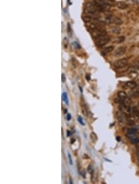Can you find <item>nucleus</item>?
Listing matches in <instances>:
<instances>
[{"label":"nucleus","instance_id":"nucleus-32","mask_svg":"<svg viewBox=\"0 0 139 184\" xmlns=\"http://www.w3.org/2000/svg\"><path fill=\"white\" fill-rule=\"evenodd\" d=\"M138 160H139V156L138 157Z\"/></svg>","mask_w":139,"mask_h":184},{"label":"nucleus","instance_id":"nucleus-31","mask_svg":"<svg viewBox=\"0 0 139 184\" xmlns=\"http://www.w3.org/2000/svg\"><path fill=\"white\" fill-rule=\"evenodd\" d=\"M66 112H67V110H66L65 109V110H64V113H66Z\"/></svg>","mask_w":139,"mask_h":184},{"label":"nucleus","instance_id":"nucleus-13","mask_svg":"<svg viewBox=\"0 0 139 184\" xmlns=\"http://www.w3.org/2000/svg\"><path fill=\"white\" fill-rule=\"evenodd\" d=\"M62 97L63 100L64 101V102H65L67 105H69V100H68V97H67V93L66 92L63 93V94H62Z\"/></svg>","mask_w":139,"mask_h":184},{"label":"nucleus","instance_id":"nucleus-25","mask_svg":"<svg viewBox=\"0 0 139 184\" xmlns=\"http://www.w3.org/2000/svg\"><path fill=\"white\" fill-rule=\"evenodd\" d=\"M137 156H139V147H138L137 149Z\"/></svg>","mask_w":139,"mask_h":184},{"label":"nucleus","instance_id":"nucleus-19","mask_svg":"<svg viewBox=\"0 0 139 184\" xmlns=\"http://www.w3.org/2000/svg\"><path fill=\"white\" fill-rule=\"evenodd\" d=\"M137 76V73L136 72H135V71H132L130 74V76L132 77V78H135V77H136Z\"/></svg>","mask_w":139,"mask_h":184},{"label":"nucleus","instance_id":"nucleus-17","mask_svg":"<svg viewBox=\"0 0 139 184\" xmlns=\"http://www.w3.org/2000/svg\"><path fill=\"white\" fill-rule=\"evenodd\" d=\"M88 172L89 173H90V174H92L93 172V167H92V165H89L88 167Z\"/></svg>","mask_w":139,"mask_h":184},{"label":"nucleus","instance_id":"nucleus-6","mask_svg":"<svg viewBox=\"0 0 139 184\" xmlns=\"http://www.w3.org/2000/svg\"><path fill=\"white\" fill-rule=\"evenodd\" d=\"M111 22L112 23L115 24L116 25H121L122 23V21L121 20V19H119L117 17H115V16H111Z\"/></svg>","mask_w":139,"mask_h":184},{"label":"nucleus","instance_id":"nucleus-14","mask_svg":"<svg viewBox=\"0 0 139 184\" xmlns=\"http://www.w3.org/2000/svg\"><path fill=\"white\" fill-rule=\"evenodd\" d=\"M130 141L133 144H137L139 143V138L137 137H133V138H130Z\"/></svg>","mask_w":139,"mask_h":184},{"label":"nucleus","instance_id":"nucleus-2","mask_svg":"<svg viewBox=\"0 0 139 184\" xmlns=\"http://www.w3.org/2000/svg\"><path fill=\"white\" fill-rule=\"evenodd\" d=\"M128 64V59L127 58H122V59H118L114 63V66L117 69H121L126 66Z\"/></svg>","mask_w":139,"mask_h":184},{"label":"nucleus","instance_id":"nucleus-28","mask_svg":"<svg viewBox=\"0 0 139 184\" xmlns=\"http://www.w3.org/2000/svg\"><path fill=\"white\" fill-rule=\"evenodd\" d=\"M75 141V139H74V138H73V139H72V141H71V143H74V141Z\"/></svg>","mask_w":139,"mask_h":184},{"label":"nucleus","instance_id":"nucleus-8","mask_svg":"<svg viewBox=\"0 0 139 184\" xmlns=\"http://www.w3.org/2000/svg\"><path fill=\"white\" fill-rule=\"evenodd\" d=\"M126 85L127 87L129 89H133L137 87V83L134 81H128L126 83Z\"/></svg>","mask_w":139,"mask_h":184},{"label":"nucleus","instance_id":"nucleus-24","mask_svg":"<svg viewBox=\"0 0 139 184\" xmlns=\"http://www.w3.org/2000/svg\"><path fill=\"white\" fill-rule=\"evenodd\" d=\"M85 78H86V79H87L88 80V81H89V80L90 79V76L89 75V74H87V75L85 76Z\"/></svg>","mask_w":139,"mask_h":184},{"label":"nucleus","instance_id":"nucleus-11","mask_svg":"<svg viewBox=\"0 0 139 184\" xmlns=\"http://www.w3.org/2000/svg\"><path fill=\"white\" fill-rule=\"evenodd\" d=\"M90 139H91V141L93 143H95L96 141H97V135H96L95 133H93V132H91V133H90Z\"/></svg>","mask_w":139,"mask_h":184},{"label":"nucleus","instance_id":"nucleus-20","mask_svg":"<svg viewBox=\"0 0 139 184\" xmlns=\"http://www.w3.org/2000/svg\"><path fill=\"white\" fill-rule=\"evenodd\" d=\"M68 158H69V162L70 164L71 165H73V160H72V158H71V156L69 153H68Z\"/></svg>","mask_w":139,"mask_h":184},{"label":"nucleus","instance_id":"nucleus-29","mask_svg":"<svg viewBox=\"0 0 139 184\" xmlns=\"http://www.w3.org/2000/svg\"><path fill=\"white\" fill-rule=\"evenodd\" d=\"M135 2L137 3L138 5H139V0H135Z\"/></svg>","mask_w":139,"mask_h":184},{"label":"nucleus","instance_id":"nucleus-21","mask_svg":"<svg viewBox=\"0 0 139 184\" xmlns=\"http://www.w3.org/2000/svg\"><path fill=\"white\" fill-rule=\"evenodd\" d=\"M67 29H68V33L69 36H71V28L70 27L69 24H68V27H67Z\"/></svg>","mask_w":139,"mask_h":184},{"label":"nucleus","instance_id":"nucleus-7","mask_svg":"<svg viewBox=\"0 0 139 184\" xmlns=\"http://www.w3.org/2000/svg\"><path fill=\"white\" fill-rule=\"evenodd\" d=\"M113 50H114V47H113V46H108V47H106L105 48H104V49L101 52V53H102V55L104 56V55H106V54H108V53L110 52L113 51Z\"/></svg>","mask_w":139,"mask_h":184},{"label":"nucleus","instance_id":"nucleus-22","mask_svg":"<svg viewBox=\"0 0 139 184\" xmlns=\"http://www.w3.org/2000/svg\"><path fill=\"white\" fill-rule=\"evenodd\" d=\"M61 79H62V83H64L66 81V76L64 75V74H62V76H61Z\"/></svg>","mask_w":139,"mask_h":184},{"label":"nucleus","instance_id":"nucleus-10","mask_svg":"<svg viewBox=\"0 0 139 184\" xmlns=\"http://www.w3.org/2000/svg\"><path fill=\"white\" fill-rule=\"evenodd\" d=\"M117 119H118V120L120 123H122V122H123L124 121V116H123V113H122L121 112L119 111V112H117Z\"/></svg>","mask_w":139,"mask_h":184},{"label":"nucleus","instance_id":"nucleus-18","mask_svg":"<svg viewBox=\"0 0 139 184\" xmlns=\"http://www.w3.org/2000/svg\"><path fill=\"white\" fill-rule=\"evenodd\" d=\"M78 121H79V123H80V124H81L82 125H85V124H84V121H83L82 118L81 117H78Z\"/></svg>","mask_w":139,"mask_h":184},{"label":"nucleus","instance_id":"nucleus-15","mask_svg":"<svg viewBox=\"0 0 139 184\" xmlns=\"http://www.w3.org/2000/svg\"><path fill=\"white\" fill-rule=\"evenodd\" d=\"M132 112H133V115H134V117H139V110L137 109V108H135V107L133 108Z\"/></svg>","mask_w":139,"mask_h":184},{"label":"nucleus","instance_id":"nucleus-9","mask_svg":"<svg viewBox=\"0 0 139 184\" xmlns=\"http://www.w3.org/2000/svg\"><path fill=\"white\" fill-rule=\"evenodd\" d=\"M116 6H117V7H118L119 9H126V8H127L128 7V5H127L126 3L122 1L117 2V4H116Z\"/></svg>","mask_w":139,"mask_h":184},{"label":"nucleus","instance_id":"nucleus-30","mask_svg":"<svg viewBox=\"0 0 139 184\" xmlns=\"http://www.w3.org/2000/svg\"><path fill=\"white\" fill-rule=\"evenodd\" d=\"M79 88H80V91H81V92H82V90L81 87H80V86H79Z\"/></svg>","mask_w":139,"mask_h":184},{"label":"nucleus","instance_id":"nucleus-23","mask_svg":"<svg viewBox=\"0 0 139 184\" xmlns=\"http://www.w3.org/2000/svg\"><path fill=\"white\" fill-rule=\"evenodd\" d=\"M67 120L68 121L71 120V115L70 113H67Z\"/></svg>","mask_w":139,"mask_h":184},{"label":"nucleus","instance_id":"nucleus-27","mask_svg":"<svg viewBox=\"0 0 139 184\" xmlns=\"http://www.w3.org/2000/svg\"><path fill=\"white\" fill-rule=\"evenodd\" d=\"M116 139H117V141H121V137H119V136H117V137H116Z\"/></svg>","mask_w":139,"mask_h":184},{"label":"nucleus","instance_id":"nucleus-3","mask_svg":"<svg viewBox=\"0 0 139 184\" xmlns=\"http://www.w3.org/2000/svg\"><path fill=\"white\" fill-rule=\"evenodd\" d=\"M90 32H91L92 37L93 38H95V39L97 38L98 37L100 36V35H106V31H105L103 27L98 28V29H95V30L90 31Z\"/></svg>","mask_w":139,"mask_h":184},{"label":"nucleus","instance_id":"nucleus-26","mask_svg":"<svg viewBox=\"0 0 139 184\" xmlns=\"http://www.w3.org/2000/svg\"><path fill=\"white\" fill-rule=\"evenodd\" d=\"M67 136H70L71 135V133L69 131H67Z\"/></svg>","mask_w":139,"mask_h":184},{"label":"nucleus","instance_id":"nucleus-5","mask_svg":"<svg viewBox=\"0 0 139 184\" xmlns=\"http://www.w3.org/2000/svg\"><path fill=\"white\" fill-rule=\"evenodd\" d=\"M137 131H138L137 129H133V128L129 129V130H128L127 133V136L129 138L135 137V136L137 134Z\"/></svg>","mask_w":139,"mask_h":184},{"label":"nucleus","instance_id":"nucleus-12","mask_svg":"<svg viewBox=\"0 0 139 184\" xmlns=\"http://www.w3.org/2000/svg\"><path fill=\"white\" fill-rule=\"evenodd\" d=\"M111 31L114 33H116V34H118L121 32V29L119 27H113L111 28Z\"/></svg>","mask_w":139,"mask_h":184},{"label":"nucleus","instance_id":"nucleus-4","mask_svg":"<svg viewBox=\"0 0 139 184\" xmlns=\"http://www.w3.org/2000/svg\"><path fill=\"white\" fill-rule=\"evenodd\" d=\"M126 47H124V46H120V47L117 48V49L115 50L114 55H115V56H116V57H120V56L123 55L124 54L126 53Z\"/></svg>","mask_w":139,"mask_h":184},{"label":"nucleus","instance_id":"nucleus-1","mask_svg":"<svg viewBox=\"0 0 139 184\" xmlns=\"http://www.w3.org/2000/svg\"><path fill=\"white\" fill-rule=\"evenodd\" d=\"M95 39V44L97 46L101 47V46H103L104 45H106L109 41L110 39H109V36H108L106 34V35H100V36L98 37L97 38H96Z\"/></svg>","mask_w":139,"mask_h":184},{"label":"nucleus","instance_id":"nucleus-16","mask_svg":"<svg viewBox=\"0 0 139 184\" xmlns=\"http://www.w3.org/2000/svg\"><path fill=\"white\" fill-rule=\"evenodd\" d=\"M125 40V37L124 36H120L119 37L117 38V43H122V42H123Z\"/></svg>","mask_w":139,"mask_h":184}]
</instances>
